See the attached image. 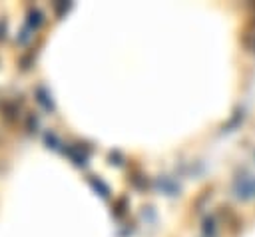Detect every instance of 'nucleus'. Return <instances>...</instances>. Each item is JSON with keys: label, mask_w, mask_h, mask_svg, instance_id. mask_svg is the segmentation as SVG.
<instances>
[{"label": "nucleus", "mask_w": 255, "mask_h": 237, "mask_svg": "<svg viewBox=\"0 0 255 237\" xmlns=\"http://www.w3.org/2000/svg\"><path fill=\"white\" fill-rule=\"evenodd\" d=\"M28 16H30V26L38 28V26H40V22H42V14H40L38 10H32Z\"/></svg>", "instance_id": "1"}, {"label": "nucleus", "mask_w": 255, "mask_h": 237, "mask_svg": "<svg viewBox=\"0 0 255 237\" xmlns=\"http://www.w3.org/2000/svg\"><path fill=\"white\" fill-rule=\"evenodd\" d=\"M38 96H40V98H38V102H40V104H42L46 110H52V102H48V100H46V96H44V90H42V88H38Z\"/></svg>", "instance_id": "2"}]
</instances>
